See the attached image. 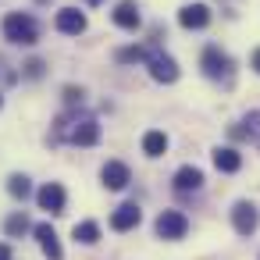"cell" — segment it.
I'll return each mask as SVG.
<instances>
[{
    "label": "cell",
    "instance_id": "obj_7",
    "mask_svg": "<svg viewBox=\"0 0 260 260\" xmlns=\"http://www.w3.org/2000/svg\"><path fill=\"white\" fill-rule=\"evenodd\" d=\"M54 25L64 36H79V32H86V15L79 8H64V11H57V22Z\"/></svg>",
    "mask_w": 260,
    "mask_h": 260
},
{
    "label": "cell",
    "instance_id": "obj_15",
    "mask_svg": "<svg viewBox=\"0 0 260 260\" xmlns=\"http://www.w3.org/2000/svg\"><path fill=\"white\" fill-rule=\"evenodd\" d=\"M232 136H235V139H249V143H256V146H260V111L246 114V118L232 128Z\"/></svg>",
    "mask_w": 260,
    "mask_h": 260
},
{
    "label": "cell",
    "instance_id": "obj_10",
    "mask_svg": "<svg viewBox=\"0 0 260 260\" xmlns=\"http://www.w3.org/2000/svg\"><path fill=\"white\" fill-rule=\"evenodd\" d=\"M100 178H104V185H107V189H114V192H118V189H125V185L132 182V175H128V168H125L121 160H107V164H104V171H100Z\"/></svg>",
    "mask_w": 260,
    "mask_h": 260
},
{
    "label": "cell",
    "instance_id": "obj_20",
    "mask_svg": "<svg viewBox=\"0 0 260 260\" xmlns=\"http://www.w3.org/2000/svg\"><path fill=\"white\" fill-rule=\"evenodd\" d=\"M8 192H11L15 200H25V196H32V185H29L25 175H11V178H8Z\"/></svg>",
    "mask_w": 260,
    "mask_h": 260
},
{
    "label": "cell",
    "instance_id": "obj_19",
    "mask_svg": "<svg viewBox=\"0 0 260 260\" xmlns=\"http://www.w3.org/2000/svg\"><path fill=\"white\" fill-rule=\"evenodd\" d=\"M153 54V47H125V50H118V61L121 64H136V61H146Z\"/></svg>",
    "mask_w": 260,
    "mask_h": 260
},
{
    "label": "cell",
    "instance_id": "obj_13",
    "mask_svg": "<svg viewBox=\"0 0 260 260\" xmlns=\"http://www.w3.org/2000/svg\"><path fill=\"white\" fill-rule=\"evenodd\" d=\"M200 185H203V171H200V168L185 164V168L175 171V189H178V192H196Z\"/></svg>",
    "mask_w": 260,
    "mask_h": 260
},
{
    "label": "cell",
    "instance_id": "obj_4",
    "mask_svg": "<svg viewBox=\"0 0 260 260\" xmlns=\"http://www.w3.org/2000/svg\"><path fill=\"white\" fill-rule=\"evenodd\" d=\"M232 224H235V232H239V235H253V232H256V224H260L256 207H253V203H246V200H239V203L232 207Z\"/></svg>",
    "mask_w": 260,
    "mask_h": 260
},
{
    "label": "cell",
    "instance_id": "obj_21",
    "mask_svg": "<svg viewBox=\"0 0 260 260\" xmlns=\"http://www.w3.org/2000/svg\"><path fill=\"white\" fill-rule=\"evenodd\" d=\"M29 228H32V224H29L25 214H11V217L4 221V232H8V235H25Z\"/></svg>",
    "mask_w": 260,
    "mask_h": 260
},
{
    "label": "cell",
    "instance_id": "obj_6",
    "mask_svg": "<svg viewBox=\"0 0 260 260\" xmlns=\"http://www.w3.org/2000/svg\"><path fill=\"white\" fill-rule=\"evenodd\" d=\"M36 203H40V210H47V214H64V189H61L57 182H47V185L36 192Z\"/></svg>",
    "mask_w": 260,
    "mask_h": 260
},
{
    "label": "cell",
    "instance_id": "obj_2",
    "mask_svg": "<svg viewBox=\"0 0 260 260\" xmlns=\"http://www.w3.org/2000/svg\"><path fill=\"white\" fill-rule=\"evenodd\" d=\"M200 68H203V75H207V79H214V82L232 79V57H228L221 47H207V50H203V57H200Z\"/></svg>",
    "mask_w": 260,
    "mask_h": 260
},
{
    "label": "cell",
    "instance_id": "obj_26",
    "mask_svg": "<svg viewBox=\"0 0 260 260\" xmlns=\"http://www.w3.org/2000/svg\"><path fill=\"white\" fill-rule=\"evenodd\" d=\"M86 4H100V0H86Z\"/></svg>",
    "mask_w": 260,
    "mask_h": 260
},
{
    "label": "cell",
    "instance_id": "obj_17",
    "mask_svg": "<svg viewBox=\"0 0 260 260\" xmlns=\"http://www.w3.org/2000/svg\"><path fill=\"white\" fill-rule=\"evenodd\" d=\"M164 150H168V136H164V132L153 128V132L143 136V153H146V157H164Z\"/></svg>",
    "mask_w": 260,
    "mask_h": 260
},
{
    "label": "cell",
    "instance_id": "obj_8",
    "mask_svg": "<svg viewBox=\"0 0 260 260\" xmlns=\"http://www.w3.org/2000/svg\"><path fill=\"white\" fill-rule=\"evenodd\" d=\"M139 221H143V210H139L136 203H121V207L111 214V228H114V232H132Z\"/></svg>",
    "mask_w": 260,
    "mask_h": 260
},
{
    "label": "cell",
    "instance_id": "obj_18",
    "mask_svg": "<svg viewBox=\"0 0 260 260\" xmlns=\"http://www.w3.org/2000/svg\"><path fill=\"white\" fill-rule=\"evenodd\" d=\"M72 235H75V242H82V246H93V242L100 239V224H96V221H79V224L72 228Z\"/></svg>",
    "mask_w": 260,
    "mask_h": 260
},
{
    "label": "cell",
    "instance_id": "obj_5",
    "mask_svg": "<svg viewBox=\"0 0 260 260\" xmlns=\"http://www.w3.org/2000/svg\"><path fill=\"white\" fill-rule=\"evenodd\" d=\"M146 64H150V75H153L157 82H175V79H178L175 57H168V54H160V50H153V54L146 57Z\"/></svg>",
    "mask_w": 260,
    "mask_h": 260
},
{
    "label": "cell",
    "instance_id": "obj_9",
    "mask_svg": "<svg viewBox=\"0 0 260 260\" xmlns=\"http://www.w3.org/2000/svg\"><path fill=\"white\" fill-rule=\"evenodd\" d=\"M32 235L40 239V249L47 253V260H64V249H61L57 232H54L50 224H36V228H32Z\"/></svg>",
    "mask_w": 260,
    "mask_h": 260
},
{
    "label": "cell",
    "instance_id": "obj_28",
    "mask_svg": "<svg viewBox=\"0 0 260 260\" xmlns=\"http://www.w3.org/2000/svg\"><path fill=\"white\" fill-rule=\"evenodd\" d=\"M40 4H47V0H40Z\"/></svg>",
    "mask_w": 260,
    "mask_h": 260
},
{
    "label": "cell",
    "instance_id": "obj_11",
    "mask_svg": "<svg viewBox=\"0 0 260 260\" xmlns=\"http://www.w3.org/2000/svg\"><path fill=\"white\" fill-rule=\"evenodd\" d=\"M178 22H182V29H203L210 22V11H207V4H185L178 11Z\"/></svg>",
    "mask_w": 260,
    "mask_h": 260
},
{
    "label": "cell",
    "instance_id": "obj_23",
    "mask_svg": "<svg viewBox=\"0 0 260 260\" xmlns=\"http://www.w3.org/2000/svg\"><path fill=\"white\" fill-rule=\"evenodd\" d=\"M64 96H68V104H75V100H82V89H64Z\"/></svg>",
    "mask_w": 260,
    "mask_h": 260
},
{
    "label": "cell",
    "instance_id": "obj_16",
    "mask_svg": "<svg viewBox=\"0 0 260 260\" xmlns=\"http://www.w3.org/2000/svg\"><path fill=\"white\" fill-rule=\"evenodd\" d=\"M114 25H121V29H139V8L132 4V0H121V4L114 8Z\"/></svg>",
    "mask_w": 260,
    "mask_h": 260
},
{
    "label": "cell",
    "instance_id": "obj_3",
    "mask_svg": "<svg viewBox=\"0 0 260 260\" xmlns=\"http://www.w3.org/2000/svg\"><path fill=\"white\" fill-rule=\"evenodd\" d=\"M157 235L160 239H182L185 232H189V217L182 214V210H160V217H157Z\"/></svg>",
    "mask_w": 260,
    "mask_h": 260
},
{
    "label": "cell",
    "instance_id": "obj_22",
    "mask_svg": "<svg viewBox=\"0 0 260 260\" xmlns=\"http://www.w3.org/2000/svg\"><path fill=\"white\" fill-rule=\"evenodd\" d=\"M25 75L40 79V75H43V61H29V64H25Z\"/></svg>",
    "mask_w": 260,
    "mask_h": 260
},
{
    "label": "cell",
    "instance_id": "obj_1",
    "mask_svg": "<svg viewBox=\"0 0 260 260\" xmlns=\"http://www.w3.org/2000/svg\"><path fill=\"white\" fill-rule=\"evenodd\" d=\"M4 40H11V43H18V47H32V43L40 40L36 18H32V15H22V11H11V15L4 18Z\"/></svg>",
    "mask_w": 260,
    "mask_h": 260
},
{
    "label": "cell",
    "instance_id": "obj_24",
    "mask_svg": "<svg viewBox=\"0 0 260 260\" xmlns=\"http://www.w3.org/2000/svg\"><path fill=\"white\" fill-rule=\"evenodd\" d=\"M253 68H256V75H260V47L253 50Z\"/></svg>",
    "mask_w": 260,
    "mask_h": 260
},
{
    "label": "cell",
    "instance_id": "obj_12",
    "mask_svg": "<svg viewBox=\"0 0 260 260\" xmlns=\"http://www.w3.org/2000/svg\"><path fill=\"white\" fill-rule=\"evenodd\" d=\"M75 146H93V143H100V125L93 121V118H86V121H79L75 128H72V136H68Z\"/></svg>",
    "mask_w": 260,
    "mask_h": 260
},
{
    "label": "cell",
    "instance_id": "obj_27",
    "mask_svg": "<svg viewBox=\"0 0 260 260\" xmlns=\"http://www.w3.org/2000/svg\"><path fill=\"white\" fill-rule=\"evenodd\" d=\"M0 107H4V96H0Z\"/></svg>",
    "mask_w": 260,
    "mask_h": 260
},
{
    "label": "cell",
    "instance_id": "obj_25",
    "mask_svg": "<svg viewBox=\"0 0 260 260\" xmlns=\"http://www.w3.org/2000/svg\"><path fill=\"white\" fill-rule=\"evenodd\" d=\"M0 260H11V249H8L4 242H0Z\"/></svg>",
    "mask_w": 260,
    "mask_h": 260
},
{
    "label": "cell",
    "instance_id": "obj_14",
    "mask_svg": "<svg viewBox=\"0 0 260 260\" xmlns=\"http://www.w3.org/2000/svg\"><path fill=\"white\" fill-rule=\"evenodd\" d=\"M214 168L224 171V175H232V171L242 168V153L232 150V146H217V150H214Z\"/></svg>",
    "mask_w": 260,
    "mask_h": 260
}]
</instances>
